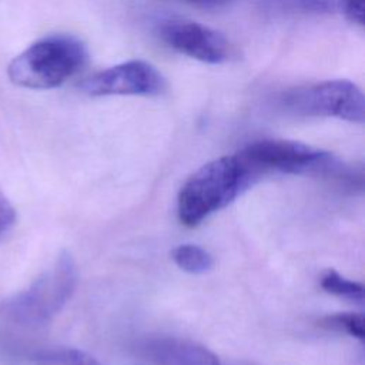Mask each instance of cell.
Segmentation results:
<instances>
[{
    "instance_id": "cell-2",
    "label": "cell",
    "mask_w": 365,
    "mask_h": 365,
    "mask_svg": "<svg viewBox=\"0 0 365 365\" xmlns=\"http://www.w3.org/2000/svg\"><path fill=\"white\" fill-rule=\"evenodd\" d=\"M84 43L71 34L43 37L17 54L7 67L11 83L33 90H47L64 84L87 63Z\"/></svg>"
},
{
    "instance_id": "cell-14",
    "label": "cell",
    "mask_w": 365,
    "mask_h": 365,
    "mask_svg": "<svg viewBox=\"0 0 365 365\" xmlns=\"http://www.w3.org/2000/svg\"><path fill=\"white\" fill-rule=\"evenodd\" d=\"M16 222V210L9 198L0 191V234L7 231Z\"/></svg>"
},
{
    "instance_id": "cell-8",
    "label": "cell",
    "mask_w": 365,
    "mask_h": 365,
    "mask_svg": "<svg viewBox=\"0 0 365 365\" xmlns=\"http://www.w3.org/2000/svg\"><path fill=\"white\" fill-rule=\"evenodd\" d=\"M147 358L155 365H220L214 352L180 338H154L144 344Z\"/></svg>"
},
{
    "instance_id": "cell-11",
    "label": "cell",
    "mask_w": 365,
    "mask_h": 365,
    "mask_svg": "<svg viewBox=\"0 0 365 365\" xmlns=\"http://www.w3.org/2000/svg\"><path fill=\"white\" fill-rule=\"evenodd\" d=\"M321 288L325 289L327 292L332 294V295L351 299L356 304L364 302V292H365L364 285L359 284V282L344 278L342 275H339L334 269H328L322 275Z\"/></svg>"
},
{
    "instance_id": "cell-4",
    "label": "cell",
    "mask_w": 365,
    "mask_h": 365,
    "mask_svg": "<svg viewBox=\"0 0 365 365\" xmlns=\"http://www.w3.org/2000/svg\"><path fill=\"white\" fill-rule=\"evenodd\" d=\"M281 106L297 115H327L364 123L365 98L361 88L348 80H327L285 91Z\"/></svg>"
},
{
    "instance_id": "cell-13",
    "label": "cell",
    "mask_w": 365,
    "mask_h": 365,
    "mask_svg": "<svg viewBox=\"0 0 365 365\" xmlns=\"http://www.w3.org/2000/svg\"><path fill=\"white\" fill-rule=\"evenodd\" d=\"M346 17L359 26L365 21V0H339Z\"/></svg>"
},
{
    "instance_id": "cell-5",
    "label": "cell",
    "mask_w": 365,
    "mask_h": 365,
    "mask_svg": "<svg viewBox=\"0 0 365 365\" xmlns=\"http://www.w3.org/2000/svg\"><path fill=\"white\" fill-rule=\"evenodd\" d=\"M254 180L278 171L285 174L322 173L334 165L332 155L307 144L287 140H262L238 153Z\"/></svg>"
},
{
    "instance_id": "cell-9",
    "label": "cell",
    "mask_w": 365,
    "mask_h": 365,
    "mask_svg": "<svg viewBox=\"0 0 365 365\" xmlns=\"http://www.w3.org/2000/svg\"><path fill=\"white\" fill-rule=\"evenodd\" d=\"M29 358L38 365H100L93 355L76 348L37 349Z\"/></svg>"
},
{
    "instance_id": "cell-3",
    "label": "cell",
    "mask_w": 365,
    "mask_h": 365,
    "mask_svg": "<svg viewBox=\"0 0 365 365\" xmlns=\"http://www.w3.org/2000/svg\"><path fill=\"white\" fill-rule=\"evenodd\" d=\"M76 285V262L67 251H61L50 269L0 304V315L23 327H43L63 309Z\"/></svg>"
},
{
    "instance_id": "cell-1",
    "label": "cell",
    "mask_w": 365,
    "mask_h": 365,
    "mask_svg": "<svg viewBox=\"0 0 365 365\" xmlns=\"http://www.w3.org/2000/svg\"><path fill=\"white\" fill-rule=\"evenodd\" d=\"M254 181L248 167L238 154L225 155L204 164L180 190V221L187 227L198 225L210 214L228 205Z\"/></svg>"
},
{
    "instance_id": "cell-10",
    "label": "cell",
    "mask_w": 365,
    "mask_h": 365,
    "mask_svg": "<svg viewBox=\"0 0 365 365\" xmlns=\"http://www.w3.org/2000/svg\"><path fill=\"white\" fill-rule=\"evenodd\" d=\"M171 257L182 271L190 274H204L214 265L211 254L204 248L192 244L178 245L173 250Z\"/></svg>"
},
{
    "instance_id": "cell-6",
    "label": "cell",
    "mask_w": 365,
    "mask_h": 365,
    "mask_svg": "<svg viewBox=\"0 0 365 365\" xmlns=\"http://www.w3.org/2000/svg\"><path fill=\"white\" fill-rule=\"evenodd\" d=\"M165 87L164 76L143 60H130L97 71L78 84L88 96H158Z\"/></svg>"
},
{
    "instance_id": "cell-12",
    "label": "cell",
    "mask_w": 365,
    "mask_h": 365,
    "mask_svg": "<svg viewBox=\"0 0 365 365\" xmlns=\"http://www.w3.org/2000/svg\"><path fill=\"white\" fill-rule=\"evenodd\" d=\"M319 325L332 331H345L349 335L364 339L365 338V321L362 314H334L319 319Z\"/></svg>"
},
{
    "instance_id": "cell-15",
    "label": "cell",
    "mask_w": 365,
    "mask_h": 365,
    "mask_svg": "<svg viewBox=\"0 0 365 365\" xmlns=\"http://www.w3.org/2000/svg\"><path fill=\"white\" fill-rule=\"evenodd\" d=\"M185 1H190V3H194V4H200V6L212 7V6L224 4V3H227L228 0H185Z\"/></svg>"
},
{
    "instance_id": "cell-7",
    "label": "cell",
    "mask_w": 365,
    "mask_h": 365,
    "mask_svg": "<svg viewBox=\"0 0 365 365\" xmlns=\"http://www.w3.org/2000/svg\"><path fill=\"white\" fill-rule=\"evenodd\" d=\"M158 33L175 51L204 63L221 64L237 57L235 47L221 33L195 21L168 20Z\"/></svg>"
}]
</instances>
